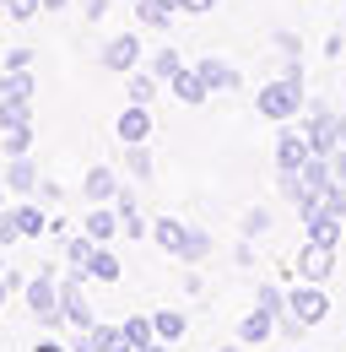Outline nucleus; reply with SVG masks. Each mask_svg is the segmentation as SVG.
Returning <instances> with one entry per match:
<instances>
[{"label": "nucleus", "mask_w": 346, "mask_h": 352, "mask_svg": "<svg viewBox=\"0 0 346 352\" xmlns=\"http://www.w3.org/2000/svg\"><path fill=\"white\" fill-rule=\"evenodd\" d=\"M303 103H308V87L292 82V76H276V82H265V87L255 92L260 120H270V125H292L303 114Z\"/></svg>", "instance_id": "obj_1"}, {"label": "nucleus", "mask_w": 346, "mask_h": 352, "mask_svg": "<svg viewBox=\"0 0 346 352\" xmlns=\"http://www.w3.org/2000/svg\"><path fill=\"white\" fill-rule=\"evenodd\" d=\"M22 298H27V314H33L38 325H49V331H60V325H65V314H60V271H54V261L43 265L38 276H27Z\"/></svg>", "instance_id": "obj_2"}, {"label": "nucleus", "mask_w": 346, "mask_h": 352, "mask_svg": "<svg viewBox=\"0 0 346 352\" xmlns=\"http://www.w3.org/2000/svg\"><path fill=\"white\" fill-rule=\"evenodd\" d=\"M298 120H303V135H308V146H314V152H325V157H330V152L341 146V114H336L330 103H319V98H308Z\"/></svg>", "instance_id": "obj_3"}, {"label": "nucleus", "mask_w": 346, "mask_h": 352, "mask_svg": "<svg viewBox=\"0 0 346 352\" xmlns=\"http://www.w3.org/2000/svg\"><path fill=\"white\" fill-rule=\"evenodd\" d=\"M287 309L298 314L308 331L325 325V320H330V293H325V282H303V276H298V282L287 287Z\"/></svg>", "instance_id": "obj_4"}, {"label": "nucleus", "mask_w": 346, "mask_h": 352, "mask_svg": "<svg viewBox=\"0 0 346 352\" xmlns=\"http://www.w3.org/2000/svg\"><path fill=\"white\" fill-rule=\"evenodd\" d=\"M60 314H65L71 331L97 325V320H92V298H86V276L82 271H65V276H60Z\"/></svg>", "instance_id": "obj_5"}, {"label": "nucleus", "mask_w": 346, "mask_h": 352, "mask_svg": "<svg viewBox=\"0 0 346 352\" xmlns=\"http://www.w3.org/2000/svg\"><path fill=\"white\" fill-rule=\"evenodd\" d=\"M141 60H146V44L135 38V28L119 33V38H108V44L97 49V65H103V71H114V76H130Z\"/></svg>", "instance_id": "obj_6"}, {"label": "nucleus", "mask_w": 346, "mask_h": 352, "mask_svg": "<svg viewBox=\"0 0 346 352\" xmlns=\"http://www.w3.org/2000/svg\"><path fill=\"white\" fill-rule=\"evenodd\" d=\"M330 271H336V250L303 239V250L292 255V276H303V282H330Z\"/></svg>", "instance_id": "obj_7"}, {"label": "nucleus", "mask_w": 346, "mask_h": 352, "mask_svg": "<svg viewBox=\"0 0 346 352\" xmlns=\"http://www.w3.org/2000/svg\"><path fill=\"white\" fill-rule=\"evenodd\" d=\"M308 152H314V146H308L303 125H281V135H276V152H270V157H276V174H292V168H303V163H308Z\"/></svg>", "instance_id": "obj_8"}, {"label": "nucleus", "mask_w": 346, "mask_h": 352, "mask_svg": "<svg viewBox=\"0 0 346 352\" xmlns=\"http://www.w3.org/2000/svg\"><path fill=\"white\" fill-rule=\"evenodd\" d=\"M163 87H168L173 98L184 103V109H200V103L211 98V87H206V76H200L195 65H184V71H173V76H168V82H163Z\"/></svg>", "instance_id": "obj_9"}, {"label": "nucleus", "mask_w": 346, "mask_h": 352, "mask_svg": "<svg viewBox=\"0 0 346 352\" xmlns=\"http://www.w3.org/2000/svg\"><path fill=\"white\" fill-rule=\"evenodd\" d=\"M82 195H86V206H103V201L114 206V195H119V174H114L108 163H92V168L82 174Z\"/></svg>", "instance_id": "obj_10"}, {"label": "nucleus", "mask_w": 346, "mask_h": 352, "mask_svg": "<svg viewBox=\"0 0 346 352\" xmlns=\"http://www.w3.org/2000/svg\"><path fill=\"white\" fill-rule=\"evenodd\" d=\"M195 71L206 76V87H211V92H238V87H244V71H238L233 60H222V54H206V60H195Z\"/></svg>", "instance_id": "obj_11"}, {"label": "nucleus", "mask_w": 346, "mask_h": 352, "mask_svg": "<svg viewBox=\"0 0 346 352\" xmlns=\"http://www.w3.org/2000/svg\"><path fill=\"white\" fill-rule=\"evenodd\" d=\"M71 352H125V331L119 325H86V331H76V342H71Z\"/></svg>", "instance_id": "obj_12"}, {"label": "nucleus", "mask_w": 346, "mask_h": 352, "mask_svg": "<svg viewBox=\"0 0 346 352\" xmlns=\"http://www.w3.org/2000/svg\"><path fill=\"white\" fill-rule=\"evenodd\" d=\"M114 212H119V233H125V239H135V244H141V239L152 233V222L141 217V206H135V190H130V184H119V195H114Z\"/></svg>", "instance_id": "obj_13"}, {"label": "nucleus", "mask_w": 346, "mask_h": 352, "mask_svg": "<svg viewBox=\"0 0 346 352\" xmlns=\"http://www.w3.org/2000/svg\"><path fill=\"white\" fill-rule=\"evenodd\" d=\"M5 190H11V195H38V163H33V157H27V152H22V157H5Z\"/></svg>", "instance_id": "obj_14"}, {"label": "nucleus", "mask_w": 346, "mask_h": 352, "mask_svg": "<svg viewBox=\"0 0 346 352\" xmlns=\"http://www.w3.org/2000/svg\"><path fill=\"white\" fill-rule=\"evenodd\" d=\"M238 342L244 347H265V342H276V314H265V309H249L244 320H238Z\"/></svg>", "instance_id": "obj_15"}, {"label": "nucleus", "mask_w": 346, "mask_h": 352, "mask_svg": "<svg viewBox=\"0 0 346 352\" xmlns=\"http://www.w3.org/2000/svg\"><path fill=\"white\" fill-rule=\"evenodd\" d=\"M303 233H308L314 244H330V250H341V239H346V217H330V212H308V217H303Z\"/></svg>", "instance_id": "obj_16"}, {"label": "nucleus", "mask_w": 346, "mask_h": 352, "mask_svg": "<svg viewBox=\"0 0 346 352\" xmlns=\"http://www.w3.org/2000/svg\"><path fill=\"white\" fill-rule=\"evenodd\" d=\"M86 282H103V287H114L119 276H125V265H119V255L108 250V244H97L92 250V261H86V271H82Z\"/></svg>", "instance_id": "obj_17"}, {"label": "nucleus", "mask_w": 346, "mask_h": 352, "mask_svg": "<svg viewBox=\"0 0 346 352\" xmlns=\"http://www.w3.org/2000/svg\"><path fill=\"white\" fill-rule=\"evenodd\" d=\"M82 233H86V239H97V244H108V239L119 233V212H108V201H103V206H86Z\"/></svg>", "instance_id": "obj_18"}, {"label": "nucleus", "mask_w": 346, "mask_h": 352, "mask_svg": "<svg viewBox=\"0 0 346 352\" xmlns=\"http://www.w3.org/2000/svg\"><path fill=\"white\" fill-rule=\"evenodd\" d=\"M119 168H125L135 184H146V179L157 174V163H152V146H146V141H125V157H119Z\"/></svg>", "instance_id": "obj_19"}, {"label": "nucleus", "mask_w": 346, "mask_h": 352, "mask_svg": "<svg viewBox=\"0 0 346 352\" xmlns=\"http://www.w3.org/2000/svg\"><path fill=\"white\" fill-rule=\"evenodd\" d=\"M173 11L168 0H135V28H152V33H168L173 28Z\"/></svg>", "instance_id": "obj_20"}, {"label": "nucleus", "mask_w": 346, "mask_h": 352, "mask_svg": "<svg viewBox=\"0 0 346 352\" xmlns=\"http://www.w3.org/2000/svg\"><path fill=\"white\" fill-rule=\"evenodd\" d=\"M119 141H152V109L146 103H130L119 114Z\"/></svg>", "instance_id": "obj_21"}, {"label": "nucleus", "mask_w": 346, "mask_h": 352, "mask_svg": "<svg viewBox=\"0 0 346 352\" xmlns=\"http://www.w3.org/2000/svg\"><path fill=\"white\" fill-rule=\"evenodd\" d=\"M11 212H16V228H22V239H43V233H49V212H43L38 201H27V195H22Z\"/></svg>", "instance_id": "obj_22"}, {"label": "nucleus", "mask_w": 346, "mask_h": 352, "mask_svg": "<svg viewBox=\"0 0 346 352\" xmlns=\"http://www.w3.org/2000/svg\"><path fill=\"white\" fill-rule=\"evenodd\" d=\"M211 233L206 228H184V244H178V265H200V261H211Z\"/></svg>", "instance_id": "obj_23"}, {"label": "nucleus", "mask_w": 346, "mask_h": 352, "mask_svg": "<svg viewBox=\"0 0 346 352\" xmlns=\"http://www.w3.org/2000/svg\"><path fill=\"white\" fill-rule=\"evenodd\" d=\"M152 325H157V342H173V347H178L184 331H189V314H184V309H157Z\"/></svg>", "instance_id": "obj_24"}, {"label": "nucleus", "mask_w": 346, "mask_h": 352, "mask_svg": "<svg viewBox=\"0 0 346 352\" xmlns=\"http://www.w3.org/2000/svg\"><path fill=\"white\" fill-rule=\"evenodd\" d=\"M157 87H163V76H152V71H141V65L125 76V98H130V103H146V109H152Z\"/></svg>", "instance_id": "obj_25"}, {"label": "nucleus", "mask_w": 346, "mask_h": 352, "mask_svg": "<svg viewBox=\"0 0 346 352\" xmlns=\"http://www.w3.org/2000/svg\"><path fill=\"white\" fill-rule=\"evenodd\" d=\"M33 125V98H0V131Z\"/></svg>", "instance_id": "obj_26"}, {"label": "nucleus", "mask_w": 346, "mask_h": 352, "mask_svg": "<svg viewBox=\"0 0 346 352\" xmlns=\"http://www.w3.org/2000/svg\"><path fill=\"white\" fill-rule=\"evenodd\" d=\"M152 239H157V250L178 255V244H184V222H178V217H157V222H152Z\"/></svg>", "instance_id": "obj_27"}, {"label": "nucleus", "mask_w": 346, "mask_h": 352, "mask_svg": "<svg viewBox=\"0 0 346 352\" xmlns=\"http://www.w3.org/2000/svg\"><path fill=\"white\" fill-rule=\"evenodd\" d=\"M92 250H97V239H86V233H76V239H65V271H86V261H92Z\"/></svg>", "instance_id": "obj_28"}, {"label": "nucleus", "mask_w": 346, "mask_h": 352, "mask_svg": "<svg viewBox=\"0 0 346 352\" xmlns=\"http://www.w3.org/2000/svg\"><path fill=\"white\" fill-rule=\"evenodd\" d=\"M119 331H125V347H146V342H157V325H152V314H130Z\"/></svg>", "instance_id": "obj_29"}, {"label": "nucleus", "mask_w": 346, "mask_h": 352, "mask_svg": "<svg viewBox=\"0 0 346 352\" xmlns=\"http://www.w3.org/2000/svg\"><path fill=\"white\" fill-rule=\"evenodd\" d=\"M38 92V76L33 71H5L0 76V98H33Z\"/></svg>", "instance_id": "obj_30"}, {"label": "nucleus", "mask_w": 346, "mask_h": 352, "mask_svg": "<svg viewBox=\"0 0 346 352\" xmlns=\"http://www.w3.org/2000/svg\"><path fill=\"white\" fill-rule=\"evenodd\" d=\"M270 233V212L265 206H249L244 217H238V239H265Z\"/></svg>", "instance_id": "obj_31"}, {"label": "nucleus", "mask_w": 346, "mask_h": 352, "mask_svg": "<svg viewBox=\"0 0 346 352\" xmlns=\"http://www.w3.org/2000/svg\"><path fill=\"white\" fill-rule=\"evenodd\" d=\"M33 146V125H11V131H0V152L5 157H22Z\"/></svg>", "instance_id": "obj_32"}, {"label": "nucleus", "mask_w": 346, "mask_h": 352, "mask_svg": "<svg viewBox=\"0 0 346 352\" xmlns=\"http://www.w3.org/2000/svg\"><path fill=\"white\" fill-rule=\"evenodd\" d=\"M146 71H152V76H163V82H168L173 71H184V54H178V49H157V54H152V60H146Z\"/></svg>", "instance_id": "obj_33"}, {"label": "nucleus", "mask_w": 346, "mask_h": 352, "mask_svg": "<svg viewBox=\"0 0 346 352\" xmlns=\"http://www.w3.org/2000/svg\"><path fill=\"white\" fill-rule=\"evenodd\" d=\"M276 336H281V342H292V347H303V336H308V325H303L298 314L287 309V314H276Z\"/></svg>", "instance_id": "obj_34"}, {"label": "nucleus", "mask_w": 346, "mask_h": 352, "mask_svg": "<svg viewBox=\"0 0 346 352\" xmlns=\"http://www.w3.org/2000/svg\"><path fill=\"white\" fill-rule=\"evenodd\" d=\"M255 304L265 309V314H287V293H281V287H270V282H260Z\"/></svg>", "instance_id": "obj_35"}, {"label": "nucleus", "mask_w": 346, "mask_h": 352, "mask_svg": "<svg viewBox=\"0 0 346 352\" xmlns=\"http://www.w3.org/2000/svg\"><path fill=\"white\" fill-rule=\"evenodd\" d=\"M0 11H5L11 22H33V16L43 11V0H0Z\"/></svg>", "instance_id": "obj_36"}, {"label": "nucleus", "mask_w": 346, "mask_h": 352, "mask_svg": "<svg viewBox=\"0 0 346 352\" xmlns=\"http://www.w3.org/2000/svg\"><path fill=\"white\" fill-rule=\"evenodd\" d=\"M16 239H22V228H16V212L5 206V212H0V250H11Z\"/></svg>", "instance_id": "obj_37"}, {"label": "nucleus", "mask_w": 346, "mask_h": 352, "mask_svg": "<svg viewBox=\"0 0 346 352\" xmlns=\"http://www.w3.org/2000/svg\"><path fill=\"white\" fill-rule=\"evenodd\" d=\"M5 71H33V49H27V44L5 49Z\"/></svg>", "instance_id": "obj_38"}, {"label": "nucleus", "mask_w": 346, "mask_h": 352, "mask_svg": "<svg viewBox=\"0 0 346 352\" xmlns=\"http://www.w3.org/2000/svg\"><path fill=\"white\" fill-rule=\"evenodd\" d=\"M255 261H260V255H255V239H238V244H233V265H238V271H249Z\"/></svg>", "instance_id": "obj_39"}, {"label": "nucleus", "mask_w": 346, "mask_h": 352, "mask_svg": "<svg viewBox=\"0 0 346 352\" xmlns=\"http://www.w3.org/2000/svg\"><path fill=\"white\" fill-rule=\"evenodd\" d=\"M270 44L281 49V60H287V54H303V38H298V33H287V28H281V33L270 38Z\"/></svg>", "instance_id": "obj_40"}, {"label": "nucleus", "mask_w": 346, "mask_h": 352, "mask_svg": "<svg viewBox=\"0 0 346 352\" xmlns=\"http://www.w3.org/2000/svg\"><path fill=\"white\" fill-rule=\"evenodd\" d=\"M38 201H49V206H60V201H65V190H60L54 179L43 174V179H38Z\"/></svg>", "instance_id": "obj_41"}, {"label": "nucleus", "mask_w": 346, "mask_h": 352, "mask_svg": "<svg viewBox=\"0 0 346 352\" xmlns=\"http://www.w3.org/2000/svg\"><path fill=\"white\" fill-rule=\"evenodd\" d=\"M346 54V33H325V60H341Z\"/></svg>", "instance_id": "obj_42"}, {"label": "nucleus", "mask_w": 346, "mask_h": 352, "mask_svg": "<svg viewBox=\"0 0 346 352\" xmlns=\"http://www.w3.org/2000/svg\"><path fill=\"white\" fill-rule=\"evenodd\" d=\"M178 287H184V298H200V287H206V282H200V271H195V265H189V271H184V282H178Z\"/></svg>", "instance_id": "obj_43"}, {"label": "nucleus", "mask_w": 346, "mask_h": 352, "mask_svg": "<svg viewBox=\"0 0 346 352\" xmlns=\"http://www.w3.org/2000/svg\"><path fill=\"white\" fill-rule=\"evenodd\" d=\"M178 11L184 16H206V11H216V0H178Z\"/></svg>", "instance_id": "obj_44"}, {"label": "nucleus", "mask_w": 346, "mask_h": 352, "mask_svg": "<svg viewBox=\"0 0 346 352\" xmlns=\"http://www.w3.org/2000/svg\"><path fill=\"white\" fill-rule=\"evenodd\" d=\"M82 16L86 22H103L108 16V0H82Z\"/></svg>", "instance_id": "obj_45"}, {"label": "nucleus", "mask_w": 346, "mask_h": 352, "mask_svg": "<svg viewBox=\"0 0 346 352\" xmlns=\"http://www.w3.org/2000/svg\"><path fill=\"white\" fill-rule=\"evenodd\" d=\"M330 174L346 184V146H336V152H330Z\"/></svg>", "instance_id": "obj_46"}, {"label": "nucleus", "mask_w": 346, "mask_h": 352, "mask_svg": "<svg viewBox=\"0 0 346 352\" xmlns=\"http://www.w3.org/2000/svg\"><path fill=\"white\" fill-rule=\"evenodd\" d=\"M135 352H173V342H146V347H135Z\"/></svg>", "instance_id": "obj_47"}, {"label": "nucleus", "mask_w": 346, "mask_h": 352, "mask_svg": "<svg viewBox=\"0 0 346 352\" xmlns=\"http://www.w3.org/2000/svg\"><path fill=\"white\" fill-rule=\"evenodd\" d=\"M5 298H11V282H5V271H0V309H5Z\"/></svg>", "instance_id": "obj_48"}, {"label": "nucleus", "mask_w": 346, "mask_h": 352, "mask_svg": "<svg viewBox=\"0 0 346 352\" xmlns=\"http://www.w3.org/2000/svg\"><path fill=\"white\" fill-rule=\"evenodd\" d=\"M65 6H71V0H43V11H65Z\"/></svg>", "instance_id": "obj_49"}, {"label": "nucleus", "mask_w": 346, "mask_h": 352, "mask_svg": "<svg viewBox=\"0 0 346 352\" xmlns=\"http://www.w3.org/2000/svg\"><path fill=\"white\" fill-rule=\"evenodd\" d=\"M216 352H249V347H244V342H227V347H216Z\"/></svg>", "instance_id": "obj_50"}, {"label": "nucleus", "mask_w": 346, "mask_h": 352, "mask_svg": "<svg viewBox=\"0 0 346 352\" xmlns=\"http://www.w3.org/2000/svg\"><path fill=\"white\" fill-rule=\"evenodd\" d=\"M33 352H60V342H43V347H33Z\"/></svg>", "instance_id": "obj_51"}, {"label": "nucleus", "mask_w": 346, "mask_h": 352, "mask_svg": "<svg viewBox=\"0 0 346 352\" xmlns=\"http://www.w3.org/2000/svg\"><path fill=\"white\" fill-rule=\"evenodd\" d=\"M5 195H11V190H5V179H0V212H5Z\"/></svg>", "instance_id": "obj_52"}, {"label": "nucleus", "mask_w": 346, "mask_h": 352, "mask_svg": "<svg viewBox=\"0 0 346 352\" xmlns=\"http://www.w3.org/2000/svg\"><path fill=\"white\" fill-rule=\"evenodd\" d=\"M341 146H346V114H341Z\"/></svg>", "instance_id": "obj_53"}, {"label": "nucleus", "mask_w": 346, "mask_h": 352, "mask_svg": "<svg viewBox=\"0 0 346 352\" xmlns=\"http://www.w3.org/2000/svg\"><path fill=\"white\" fill-rule=\"evenodd\" d=\"M0 271H5V250H0Z\"/></svg>", "instance_id": "obj_54"}, {"label": "nucleus", "mask_w": 346, "mask_h": 352, "mask_svg": "<svg viewBox=\"0 0 346 352\" xmlns=\"http://www.w3.org/2000/svg\"><path fill=\"white\" fill-rule=\"evenodd\" d=\"M292 352H308V347H292Z\"/></svg>", "instance_id": "obj_55"}, {"label": "nucleus", "mask_w": 346, "mask_h": 352, "mask_svg": "<svg viewBox=\"0 0 346 352\" xmlns=\"http://www.w3.org/2000/svg\"><path fill=\"white\" fill-rule=\"evenodd\" d=\"M125 352H135V347H125Z\"/></svg>", "instance_id": "obj_56"}]
</instances>
